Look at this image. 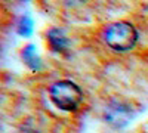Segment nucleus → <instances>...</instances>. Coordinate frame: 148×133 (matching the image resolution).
<instances>
[{
	"label": "nucleus",
	"instance_id": "1",
	"mask_svg": "<svg viewBox=\"0 0 148 133\" xmlns=\"http://www.w3.org/2000/svg\"><path fill=\"white\" fill-rule=\"evenodd\" d=\"M139 34L130 22L116 21L110 22L101 30V40L114 52H129L138 43Z\"/></svg>",
	"mask_w": 148,
	"mask_h": 133
},
{
	"label": "nucleus",
	"instance_id": "2",
	"mask_svg": "<svg viewBox=\"0 0 148 133\" xmlns=\"http://www.w3.org/2000/svg\"><path fill=\"white\" fill-rule=\"evenodd\" d=\"M49 98L64 111H77L83 102V92L71 80H58L49 86Z\"/></svg>",
	"mask_w": 148,
	"mask_h": 133
},
{
	"label": "nucleus",
	"instance_id": "3",
	"mask_svg": "<svg viewBox=\"0 0 148 133\" xmlns=\"http://www.w3.org/2000/svg\"><path fill=\"white\" fill-rule=\"evenodd\" d=\"M47 40H49V43H51V46L53 47V50H61V49H64V46H65V43H67L65 39L59 34L58 30H51V31H49Z\"/></svg>",
	"mask_w": 148,
	"mask_h": 133
}]
</instances>
